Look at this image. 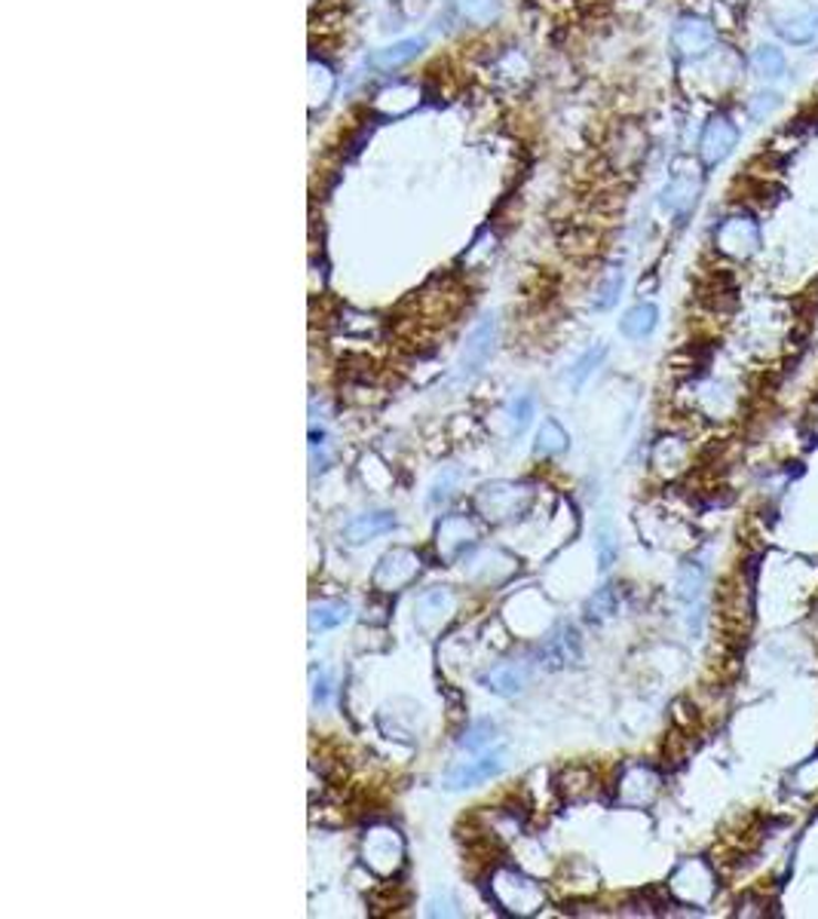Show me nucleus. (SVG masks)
Here are the masks:
<instances>
[{
    "label": "nucleus",
    "mask_w": 818,
    "mask_h": 919,
    "mask_svg": "<svg viewBox=\"0 0 818 919\" xmlns=\"http://www.w3.org/2000/svg\"><path fill=\"white\" fill-rule=\"evenodd\" d=\"M714 249L729 261H752L764 249V227L752 211H729L714 227Z\"/></svg>",
    "instance_id": "f257e3e1"
},
{
    "label": "nucleus",
    "mask_w": 818,
    "mask_h": 919,
    "mask_svg": "<svg viewBox=\"0 0 818 919\" xmlns=\"http://www.w3.org/2000/svg\"><path fill=\"white\" fill-rule=\"evenodd\" d=\"M702 190H705V166L700 159H686V163H677L669 175V184L662 187L660 206L665 215H672L674 221L684 224L693 209L700 206Z\"/></svg>",
    "instance_id": "f03ea898"
},
{
    "label": "nucleus",
    "mask_w": 818,
    "mask_h": 919,
    "mask_svg": "<svg viewBox=\"0 0 818 919\" xmlns=\"http://www.w3.org/2000/svg\"><path fill=\"white\" fill-rule=\"evenodd\" d=\"M742 130L739 123H736V117H733L729 111H724V107H717V111H712L708 120L702 123L696 157H700V163L705 166V172H712L717 169V166H724L726 159L736 154Z\"/></svg>",
    "instance_id": "7ed1b4c3"
},
{
    "label": "nucleus",
    "mask_w": 818,
    "mask_h": 919,
    "mask_svg": "<svg viewBox=\"0 0 818 919\" xmlns=\"http://www.w3.org/2000/svg\"><path fill=\"white\" fill-rule=\"evenodd\" d=\"M717 47H721V34H717V25H714L708 16L684 13L674 19L672 50L684 65L712 55Z\"/></svg>",
    "instance_id": "20e7f679"
},
{
    "label": "nucleus",
    "mask_w": 818,
    "mask_h": 919,
    "mask_svg": "<svg viewBox=\"0 0 818 919\" xmlns=\"http://www.w3.org/2000/svg\"><path fill=\"white\" fill-rule=\"evenodd\" d=\"M669 889H672L674 898H681L684 905L705 907L714 895H717V877H714L708 861L690 858V861H684V865L674 870L672 880H669Z\"/></svg>",
    "instance_id": "39448f33"
},
{
    "label": "nucleus",
    "mask_w": 818,
    "mask_h": 919,
    "mask_svg": "<svg viewBox=\"0 0 818 919\" xmlns=\"http://www.w3.org/2000/svg\"><path fill=\"white\" fill-rule=\"evenodd\" d=\"M362 858H365V865L374 874L393 877L398 867H402V861H405V843L398 837L396 827H371L369 834H365V843H362Z\"/></svg>",
    "instance_id": "423d86ee"
},
{
    "label": "nucleus",
    "mask_w": 818,
    "mask_h": 919,
    "mask_svg": "<svg viewBox=\"0 0 818 919\" xmlns=\"http://www.w3.org/2000/svg\"><path fill=\"white\" fill-rule=\"evenodd\" d=\"M490 889H494L497 905L515 913V917H528L542 905L540 886L528 877H521V874H515V870H500L490 882Z\"/></svg>",
    "instance_id": "0eeeda50"
},
{
    "label": "nucleus",
    "mask_w": 818,
    "mask_h": 919,
    "mask_svg": "<svg viewBox=\"0 0 818 919\" xmlns=\"http://www.w3.org/2000/svg\"><path fill=\"white\" fill-rule=\"evenodd\" d=\"M528 487L512 485V482H494V485L482 487V494H478V509L494 522H506V518L521 515L528 509Z\"/></svg>",
    "instance_id": "6e6552de"
},
{
    "label": "nucleus",
    "mask_w": 818,
    "mask_h": 919,
    "mask_svg": "<svg viewBox=\"0 0 818 919\" xmlns=\"http://www.w3.org/2000/svg\"><path fill=\"white\" fill-rule=\"evenodd\" d=\"M497 334H500V329H497V319H494V316H488V319L469 334V341H466V347H463L460 353V365H457V378H460V381L476 378L478 371L488 365V359L494 355V350H497Z\"/></svg>",
    "instance_id": "1a4fd4ad"
},
{
    "label": "nucleus",
    "mask_w": 818,
    "mask_h": 919,
    "mask_svg": "<svg viewBox=\"0 0 818 919\" xmlns=\"http://www.w3.org/2000/svg\"><path fill=\"white\" fill-rule=\"evenodd\" d=\"M421 574V558L411 549H393L381 558V565L374 570V586L381 591H398L411 586Z\"/></svg>",
    "instance_id": "9d476101"
},
{
    "label": "nucleus",
    "mask_w": 818,
    "mask_h": 919,
    "mask_svg": "<svg viewBox=\"0 0 818 919\" xmlns=\"http://www.w3.org/2000/svg\"><path fill=\"white\" fill-rule=\"evenodd\" d=\"M773 31L788 47H812L818 40V7L773 16Z\"/></svg>",
    "instance_id": "9b49d317"
},
{
    "label": "nucleus",
    "mask_w": 818,
    "mask_h": 919,
    "mask_svg": "<svg viewBox=\"0 0 818 919\" xmlns=\"http://www.w3.org/2000/svg\"><path fill=\"white\" fill-rule=\"evenodd\" d=\"M500 770H503V751H490V754H482L478 761H469V763H463V766H457V770H451V773L445 775V782H442V785H445L448 791L473 788V785H478V782H488V778H494Z\"/></svg>",
    "instance_id": "f8f14e48"
},
{
    "label": "nucleus",
    "mask_w": 818,
    "mask_h": 919,
    "mask_svg": "<svg viewBox=\"0 0 818 919\" xmlns=\"http://www.w3.org/2000/svg\"><path fill=\"white\" fill-rule=\"evenodd\" d=\"M660 785V775L653 773L650 766H632L620 778V803H625V806H648V803L656 801Z\"/></svg>",
    "instance_id": "ddd939ff"
},
{
    "label": "nucleus",
    "mask_w": 818,
    "mask_h": 919,
    "mask_svg": "<svg viewBox=\"0 0 818 919\" xmlns=\"http://www.w3.org/2000/svg\"><path fill=\"white\" fill-rule=\"evenodd\" d=\"M748 68H752L754 78L760 80V86H776L788 74V55L779 43H760L748 55Z\"/></svg>",
    "instance_id": "4468645a"
},
{
    "label": "nucleus",
    "mask_w": 818,
    "mask_h": 919,
    "mask_svg": "<svg viewBox=\"0 0 818 919\" xmlns=\"http://www.w3.org/2000/svg\"><path fill=\"white\" fill-rule=\"evenodd\" d=\"M540 662L546 669H565V665H573L580 662V638L573 629H558L555 634H549L540 647Z\"/></svg>",
    "instance_id": "2eb2a0df"
},
{
    "label": "nucleus",
    "mask_w": 818,
    "mask_h": 919,
    "mask_svg": "<svg viewBox=\"0 0 818 919\" xmlns=\"http://www.w3.org/2000/svg\"><path fill=\"white\" fill-rule=\"evenodd\" d=\"M478 683L490 693H497V696H518L528 683V669L518 665V662H500V665L485 671Z\"/></svg>",
    "instance_id": "dca6fc26"
},
{
    "label": "nucleus",
    "mask_w": 818,
    "mask_h": 919,
    "mask_svg": "<svg viewBox=\"0 0 818 919\" xmlns=\"http://www.w3.org/2000/svg\"><path fill=\"white\" fill-rule=\"evenodd\" d=\"M393 527H396V515L393 513L359 515V518H353L350 525L343 527V539H346L350 546H362V543L381 537V534H390Z\"/></svg>",
    "instance_id": "f3484780"
},
{
    "label": "nucleus",
    "mask_w": 818,
    "mask_h": 919,
    "mask_svg": "<svg viewBox=\"0 0 818 919\" xmlns=\"http://www.w3.org/2000/svg\"><path fill=\"white\" fill-rule=\"evenodd\" d=\"M454 527H457V534H451V527L442 522V527H438V549H442V555L448 558V561H457L460 555H466V551L476 546V527L469 525L463 515H454Z\"/></svg>",
    "instance_id": "a211bd4d"
},
{
    "label": "nucleus",
    "mask_w": 818,
    "mask_h": 919,
    "mask_svg": "<svg viewBox=\"0 0 818 919\" xmlns=\"http://www.w3.org/2000/svg\"><path fill=\"white\" fill-rule=\"evenodd\" d=\"M423 50V38H411V40H398L393 47H383L377 53L371 55V65L377 71H396V68L408 65L411 59H417Z\"/></svg>",
    "instance_id": "6ab92c4d"
},
{
    "label": "nucleus",
    "mask_w": 818,
    "mask_h": 919,
    "mask_svg": "<svg viewBox=\"0 0 818 919\" xmlns=\"http://www.w3.org/2000/svg\"><path fill=\"white\" fill-rule=\"evenodd\" d=\"M656 322H660V310H656V303H638V307H632L629 313L622 316L620 329L625 338H632V341H644V338H650V334L656 331Z\"/></svg>",
    "instance_id": "aec40b11"
},
{
    "label": "nucleus",
    "mask_w": 818,
    "mask_h": 919,
    "mask_svg": "<svg viewBox=\"0 0 818 919\" xmlns=\"http://www.w3.org/2000/svg\"><path fill=\"white\" fill-rule=\"evenodd\" d=\"M346 619H350V605L343 601H319L310 607V631L338 629Z\"/></svg>",
    "instance_id": "412c9836"
},
{
    "label": "nucleus",
    "mask_w": 818,
    "mask_h": 919,
    "mask_svg": "<svg viewBox=\"0 0 818 919\" xmlns=\"http://www.w3.org/2000/svg\"><path fill=\"white\" fill-rule=\"evenodd\" d=\"M702 589H705V570L700 565H693V561L681 567V574H677V598L686 607H700Z\"/></svg>",
    "instance_id": "4be33fe9"
},
{
    "label": "nucleus",
    "mask_w": 818,
    "mask_h": 919,
    "mask_svg": "<svg viewBox=\"0 0 818 919\" xmlns=\"http://www.w3.org/2000/svg\"><path fill=\"white\" fill-rule=\"evenodd\" d=\"M779 107L781 92H776L773 86H760V90L754 92L752 99L745 102V114H748V120H754V123H766Z\"/></svg>",
    "instance_id": "5701e85b"
},
{
    "label": "nucleus",
    "mask_w": 818,
    "mask_h": 919,
    "mask_svg": "<svg viewBox=\"0 0 818 919\" xmlns=\"http://www.w3.org/2000/svg\"><path fill=\"white\" fill-rule=\"evenodd\" d=\"M454 7L473 25H490L500 16V0H454Z\"/></svg>",
    "instance_id": "b1692460"
},
{
    "label": "nucleus",
    "mask_w": 818,
    "mask_h": 919,
    "mask_svg": "<svg viewBox=\"0 0 818 919\" xmlns=\"http://www.w3.org/2000/svg\"><path fill=\"white\" fill-rule=\"evenodd\" d=\"M570 445L565 426H558L555 421H542L540 433H537V454L542 457H552V454H565Z\"/></svg>",
    "instance_id": "393cba45"
},
{
    "label": "nucleus",
    "mask_w": 818,
    "mask_h": 919,
    "mask_svg": "<svg viewBox=\"0 0 818 919\" xmlns=\"http://www.w3.org/2000/svg\"><path fill=\"white\" fill-rule=\"evenodd\" d=\"M617 613V591L610 589V586H604V589H598L586 601V619H592V622H604V619H610Z\"/></svg>",
    "instance_id": "a878e982"
},
{
    "label": "nucleus",
    "mask_w": 818,
    "mask_h": 919,
    "mask_svg": "<svg viewBox=\"0 0 818 919\" xmlns=\"http://www.w3.org/2000/svg\"><path fill=\"white\" fill-rule=\"evenodd\" d=\"M622 270L620 267H613L608 276H604V282L598 286V291H594V307L598 310H610L613 303L620 301V291H622Z\"/></svg>",
    "instance_id": "bb28decb"
},
{
    "label": "nucleus",
    "mask_w": 818,
    "mask_h": 919,
    "mask_svg": "<svg viewBox=\"0 0 818 919\" xmlns=\"http://www.w3.org/2000/svg\"><path fill=\"white\" fill-rule=\"evenodd\" d=\"M494 739H497V726H494L490 721H478V723H473L466 733H463L460 748L482 751V748H488Z\"/></svg>",
    "instance_id": "cd10ccee"
},
{
    "label": "nucleus",
    "mask_w": 818,
    "mask_h": 919,
    "mask_svg": "<svg viewBox=\"0 0 818 919\" xmlns=\"http://www.w3.org/2000/svg\"><path fill=\"white\" fill-rule=\"evenodd\" d=\"M604 355H608V350H604V347H592L589 353H582L580 362L570 368V383H573V390H580L582 383H586V378L592 374L594 368L601 365V359H604Z\"/></svg>",
    "instance_id": "c85d7f7f"
},
{
    "label": "nucleus",
    "mask_w": 818,
    "mask_h": 919,
    "mask_svg": "<svg viewBox=\"0 0 818 919\" xmlns=\"http://www.w3.org/2000/svg\"><path fill=\"white\" fill-rule=\"evenodd\" d=\"M788 788L800 791V794H809V791L818 788V757L800 763V766L794 770L791 778H788Z\"/></svg>",
    "instance_id": "c756f323"
},
{
    "label": "nucleus",
    "mask_w": 818,
    "mask_h": 919,
    "mask_svg": "<svg viewBox=\"0 0 818 919\" xmlns=\"http://www.w3.org/2000/svg\"><path fill=\"white\" fill-rule=\"evenodd\" d=\"M530 417H534V399L530 395H518L512 402V430L515 435H521L528 430Z\"/></svg>",
    "instance_id": "7c9ffc66"
},
{
    "label": "nucleus",
    "mask_w": 818,
    "mask_h": 919,
    "mask_svg": "<svg viewBox=\"0 0 818 919\" xmlns=\"http://www.w3.org/2000/svg\"><path fill=\"white\" fill-rule=\"evenodd\" d=\"M598 561H601V570H610V565H613V558H617V537L610 534V527L604 525L601 530H598Z\"/></svg>",
    "instance_id": "2f4dec72"
},
{
    "label": "nucleus",
    "mask_w": 818,
    "mask_h": 919,
    "mask_svg": "<svg viewBox=\"0 0 818 919\" xmlns=\"http://www.w3.org/2000/svg\"><path fill=\"white\" fill-rule=\"evenodd\" d=\"M325 693H329V681L322 678V681L317 683V702H322V699H325Z\"/></svg>",
    "instance_id": "473e14b6"
},
{
    "label": "nucleus",
    "mask_w": 818,
    "mask_h": 919,
    "mask_svg": "<svg viewBox=\"0 0 818 919\" xmlns=\"http://www.w3.org/2000/svg\"><path fill=\"white\" fill-rule=\"evenodd\" d=\"M721 3H726V7H742V3H748V0H721Z\"/></svg>",
    "instance_id": "72a5a7b5"
}]
</instances>
